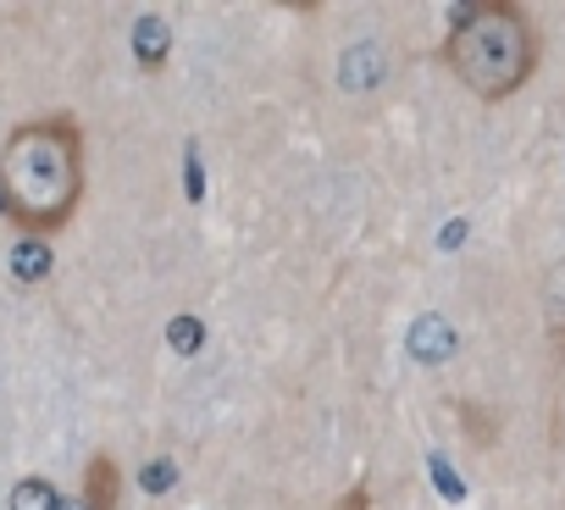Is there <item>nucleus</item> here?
I'll return each instance as SVG.
<instances>
[{
	"mask_svg": "<svg viewBox=\"0 0 565 510\" xmlns=\"http://www.w3.org/2000/svg\"><path fill=\"white\" fill-rule=\"evenodd\" d=\"M339 510H366V488H355V493H350V499H344Z\"/></svg>",
	"mask_w": 565,
	"mask_h": 510,
	"instance_id": "7",
	"label": "nucleus"
},
{
	"mask_svg": "<svg viewBox=\"0 0 565 510\" xmlns=\"http://www.w3.org/2000/svg\"><path fill=\"white\" fill-rule=\"evenodd\" d=\"M12 510H56V488L45 477H23L12 488Z\"/></svg>",
	"mask_w": 565,
	"mask_h": 510,
	"instance_id": "5",
	"label": "nucleus"
},
{
	"mask_svg": "<svg viewBox=\"0 0 565 510\" xmlns=\"http://www.w3.org/2000/svg\"><path fill=\"white\" fill-rule=\"evenodd\" d=\"M444 62L471 95L510 100L537 67V29L510 0H477L455 18L444 40Z\"/></svg>",
	"mask_w": 565,
	"mask_h": 510,
	"instance_id": "2",
	"label": "nucleus"
},
{
	"mask_svg": "<svg viewBox=\"0 0 565 510\" xmlns=\"http://www.w3.org/2000/svg\"><path fill=\"white\" fill-rule=\"evenodd\" d=\"M117 499H122V471L111 455H95L84 466V510H117Z\"/></svg>",
	"mask_w": 565,
	"mask_h": 510,
	"instance_id": "3",
	"label": "nucleus"
},
{
	"mask_svg": "<svg viewBox=\"0 0 565 510\" xmlns=\"http://www.w3.org/2000/svg\"><path fill=\"white\" fill-rule=\"evenodd\" d=\"M543 328H548L554 350L565 355V262L543 278Z\"/></svg>",
	"mask_w": 565,
	"mask_h": 510,
	"instance_id": "4",
	"label": "nucleus"
},
{
	"mask_svg": "<svg viewBox=\"0 0 565 510\" xmlns=\"http://www.w3.org/2000/svg\"><path fill=\"white\" fill-rule=\"evenodd\" d=\"M134 40H139V51H145V67H161V62H167V23H161V18H145V23L134 29Z\"/></svg>",
	"mask_w": 565,
	"mask_h": 510,
	"instance_id": "6",
	"label": "nucleus"
},
{
	"mask_svg": "<svg viewBox=\"0 0 565 510\" xmlns=\"http://www.w3.org/2000/svg\"><path fill=\"white\" fill-rule=\"evenodd\" d=\"M84 200V134L73 117L12 128L0 150V211L29 233H56Z\"/></svg>",
	"mask_w": 565,
	"mask_h": 510,
	"instance_id": "1",
	"label": "nucleus"
}]
</instances>
